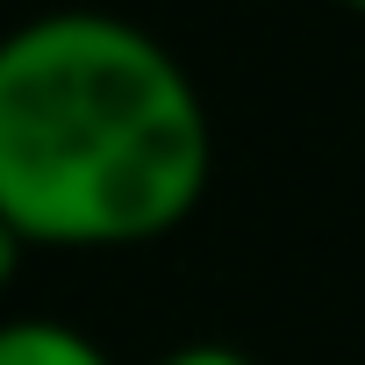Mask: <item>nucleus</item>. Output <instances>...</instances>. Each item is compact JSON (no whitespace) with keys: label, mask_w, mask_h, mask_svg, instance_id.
<instances>
[{"label":"nucleus","mask_w":365,"mask_h":365,"mask_svg":"<svg viewBox=\"0 0 365 365\" xmlns=\"http://www.w3.org/2000/svg\"><path fill=\"white\" fill-rule=\"evenodd\" d=\"M215 172L201 86L150 29L58 8L0 36V215L51 251L179 230Z\"/></svg>","instance_id":"1"},{"label":"nucleus","mask_w":365,"mask_h":365,"mask_svg":"<svg viewBox=\"0 0 365 365\" xmlns=\"http://www.w3.org/2000/svg\"><path fill=\"white\" fill-rule=\"evenodd\" d=\"M0 365H115V358L72 322L15 315V322H0Z\"/></svg>","instance_id":"2"},{"label":"nucleus","mask_w":365,"mask_h":365,"mask_svg":"<svg viewBox=\"0 0 365 365\" xmlns=\"http://www.w3.org/2000/svg\"><path fill=\"white\" fill-rule=\"evenodd\" d=\"M165 365H251V358L230 351V344H187V351H172Z\"/></svg>","instance_id":"3"},{"label":"nucleus","mask_w":365,"mask_h":365,"mask_svg":"<svg viewBox=\"0 0 365 365\" xmlns=\"http://www.w3.org/2000/svg\"><path fill=\"white\" fill-rule=\"evenodd\" d=\"M22 251H29V237L0 215V294H8V279H15V265H22Z\"/></svg>","instance_id":"4"},{"label":"nucleus","mask_w":365,"mask_h":365,"mask_svg":"<svg viewBox=\"0 0 365 365\" xmlns=\"http://www.w3.org/2000/svg\"><path fill=\"white\" fill-rule=\"evenodd\" d=\"M336 8H351V15H365V0H336Z\"/></svg>","instance_id":"5"}]
</instances>
